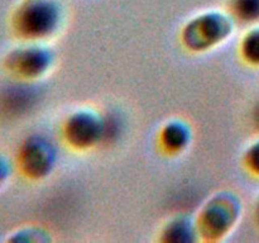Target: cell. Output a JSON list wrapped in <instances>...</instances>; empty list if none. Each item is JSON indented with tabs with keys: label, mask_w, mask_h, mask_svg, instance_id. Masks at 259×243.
I'll return each mask as SVG.
<instances>
[{
	"label": "cell",
	"mask_w": 259,
	"mask_h": 243,
	"mask_svg": "<svg viewBox=\"0 0 259 243\" xmlns=\"http://www.w3.org/2000/svg\"><path fill=\"white\" fill-rule=\"evenodd\" d=\"M235 10L247 20L259 19V0H234Z\"/></svg>",
	"instance_id": "obj_1"
},
{
	"label": "cell",
	"mask_w": 259,
	"mask_h": 243,
	"mask_svg": "<svg viewBox=\"0 0 259 243\" xmlns=\"http://www.w3.org/2000/svg\"><path fill=\"white\" fill-rule=\"evenodd\" d=\"M244 55L250 62L259 65V29L250 33L245 39Z\"/></svg>",
	"instance_id": "obj_2"
},
{
	"label": "cell",
	"mask_w": 259,
	"mask_h": 243,
	"mask_svg": "<svg viewBox=\"0 0 259 243\" xmlns=\"http://www.w3.org/2000/svg\"><path fill=\"white\" fill-rule=\"evenodd\" d=\"M249 164L255 174H259V142L253 146L249 153Z\"/></svg>",
	"instance_id": "obj_3"
},
{
	"label": "cell",
	"mask_w": 259,
	"mask_h": 243,
	"mask_svg": "<svg viewBox=\"0 0 259 243\" xmlns=\"http://www.w3.org/2000/svg\"><path fill=\"white\" fill-rule=\"evenodd\" d=\"M257 119H258V123H259V108H258V111H257Z\"/></svg>",
	"instance_id": "obj_4"
}]
</instances>
